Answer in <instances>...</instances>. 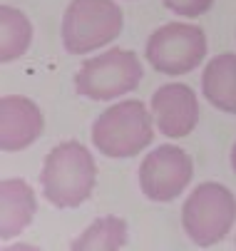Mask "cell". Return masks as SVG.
<instances>
[{"label": "cell", "mask_w": 236, "mask_h": 251, "mask_svg": "<svg viewBox=\"0 0 236 251\" xmlns=\"http://www.w3.org/2000/svg\"><path fill=\"white\" fill-rule=\"evenodd\" d=\"M97 184L94 157L77 139L60 142L45 157L40 172V187L50 204L60 209H75L85 204Z\"/></svg>", "instance_id": "obj_1"}, {"label": "cell", "mask_w": 236, "mask_h": 251, "mask_svg": "<svg viewBox=\"0 0 236 251\" xmlns=\"http://www.w3.org/2000/svg\"><path fill=\"white\" fill-rule=\"evenodd\" d=\"M152 115L140 100H124L112 104L92 125V142L97 152L112 159H127L140 154L152 145Z\"/></svg>", "instance_id": "obj_2"}, {"label": "cell", "mask_w": 236, "mask_h": 251, "mask_svg": "<svg viewBox=\"0 0 236 251\" xmlns=\"http://www.w3.org/2000/svg\"><path fill=\"white\" fill-rule=\"evenodd\" d=\"M122 32V8L115 0H72L62 15V45L70 55L105 48Z\"/></svg>", "instance_id": "obj_3"}, {"label": "cell", "mask_w": 236, "mask_h": 251, "mask_svg": "<svg viewBox=\"0 0 236 251\" xmlns=\"http://www.w3.org/2000/svg\"><path fill=\"white\" fill-rule=\"evenodd\" d=\"M236 222V197L219 182L199 184L182 206V224L196 246L219 244Z\"/></svg>", "instance_id": "obj_4"}, {"label": "cell", "mask_w": 236, "mask_h": 251, "mask_svg": "<svg viewBox=\"0 0 236 251\" xmlns=\"http://www.w3.org/2000/svg\"><path fill=\"white\" fill-rule=\"evenodd\" d=\"M142 62L132 50H107L82 62L75 75V90L87 100H115L142 82Z\"/></svg>", "instance_id": "obj_5"}, {"label": "cell", "mask_w": 236, "mask_h": 251, "mask_svg": "<svg viewBox=\"0 0 236 251\" xmlns=\"http://www.w3.org/2000/svg\"><path fill=\"white\" fill-rule=\"evenodd\" d=\"M207 55V35L191 23H169L147 40V60L162 75H187Z\"/></svg>", "instance_id": "obj_6"}, {"label": "cell", "mask_w": 236, "mask_h": 251, "mask_svg": "<svg viewBox=\"0 0 236 251\" xmlns=\"http://www.w3.org/2000/svg\"><path fill=\"white\" fill-rule=\"evenodd\" d=\"M194 164L191 157L174 145H162L149 152L140 164V187L152 201H172L191 182Z\"/></svg>", "instance_id": "obj_7"}, {"label": "cell", "mask_w": 236, "mask_h": 251, "mask_svg": "<svg viewBox=\"0 0 236 251\" xmlns=\"http://www.w3.org/2000/svg\"><path fill=\"white\" fill-rule=\"evenodd\" d=\"M152 115L164 137L182 139L194 132L199 122V102L189 85L169 82L152 95Z\"/></svg>", "instance_id": "obj_8"}, {"label": "cell", "mask_w": 236, "mask_h": 251, "mask_svg": "<svg viewBox=\"0 0 236 251\" xmlns=\"http://www.w3.org/2000/svg\"><path fill=\"white\" fill-rule=\"evenodd\" d=\"M45 120L40 107L20 95L0 100V147L3 152H20L43 134Z\"/></svg>", "instance_id": "obj_9"}, {"label": "cell", "mask_w": 236, "mask_h": 251, "mask_svg": "<svg viewBox=\"0 0 236 251\" xmlns=\"http://www.w3.org/2000/svg\"><path fill=\"white\" fill-rule=\"evenodd\" d=\"M38 201L25 179H3L0 184V236L13 239L35 219Z\"/></svg>", "instance_id": "obj_10"}, {"label": "cell", "mask_w": 236, "mask_h": 251, "mask_svg": "<svg viewBox=\"0 0 236 251\" xmlns=\"http://www.w3.org/2000/svg\"><path fill=\"white\" fill-rule=\"evenodd\" d=\"M201 92L216 110L236 117V55H216L201 75Z\"/></svg>", "instance_id": "obj_11"}, {"label": "cell", "mask_w": 236, "mask_h": 251, "mask_svg": "<svg viewBox=\"0 0 236 251\" xmlns=\"http://www.w3.org/2000/svg\"><path fill=\"white\" fill-rule=\"evenodd\" d=\"M0 60L13 62L23 57L32 43V25L23 10L3 5L0 8Z\"/></svg>", "instance_id": "obj_12"}, {"label": "cell", "mask_w": 236, "mask_h": 251, "mask_svg": "<svg viewBox=\"0 0 236 251\" xmlns=\"http://www.w3.org/2000/svg\"><path fill=\"white\" fill-rule=\"evenodd\" d=\"M127 244V224L119 217H102L90 224L70 246L77 251H115Z\"/></svg>", "instance_id": "obj_13"}, {"label": "cell", "mask_w": 236, "mask_h": 251, "mask_svg": "<svg viewBox=\"0 0 236 251\" xmlns=\"http://www.w3.org/2000/svg\"><path fill=\"white\" fill-rule=\"evenodd\" d=\"M164 5L169 8L174 15L196 18V15H204L214 5V0H164Z\"/></svg>", "instance_id": "obj_14"}, {"label": "cell", "mask_w": 236, "mask_h": 251, "mask_svg": "<svg viewBox=\"0 0 236 251\" xmlns=\"http://www.w3.org/2000/svg\"><path fill=\"white\" fill-rule=\"evenodd\" d=\"M231 167H234V174H236V142H234V150H231Z\"/></svg>", "instance_id": "obj_15"}]
</instances>
